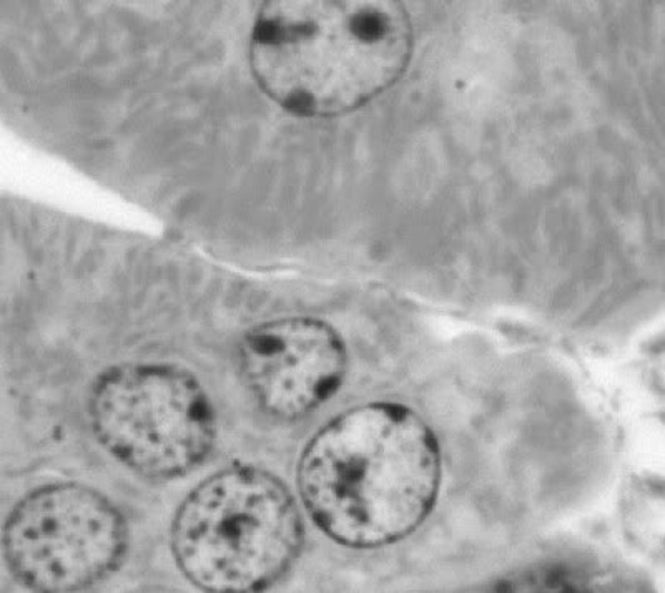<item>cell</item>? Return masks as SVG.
Segmentation results:
<instances>
[{"label": "cell", "instance_id": "obj_5", "mask_svg": "<svg viewBox=\"0 0 665 593\" xmlns=\"http://www.w3.org/2000/svg\"><path fill=\"white\" fill-rule=\"evenodd\" d=\"M129 528L110 500L82 484L38 487L12 509L2 553L12 575L35 593H73L124 559Z\"/></svg>", "mask_w": 665, "mask_h": 593}, {"label": "cell", "instance_id": "obj_4", "mask_svg": "<svg viewBox=\"0 0 665 593\" xmlns=\"http://www.w3.org/2000/svg\"><path fill=\"white\" fill-rule=\"evenodd\" d=\"M98 444L127 469L168 480L212 454L217 416L197 377L168 364H125L102 374L88 404Z\"/></svg>", "mask_w": 665, "mask_h": 593}, {"label": "cell", "instance_id": "obj_7", "mask_svg": "<svg viewBox=\"0 0 665 593\" xmlns=\"http://www.w3.org/2000/svg\"><path fill=\"white\" fill-rule=\"evenodd\" d=\"M501 593H591L578 580L555 569H533L520 573L503 586Z\"/></svg>", "mask_w": 665, "mask_h": 593}, {"label": "cell", "instance_id": "obj_3", "mask_svg": "<svg viewBox=\"0 0 665 593\" xmlns=\"http://www.w3.org/2000/svg\"><path fill=\"white\" fill-rule=\"evenodd\" d=\"M182 573L207 593H257L295 562L303 544L299 505L260 467H225L201 480L172 522Z\"/></svg>", "mask_w": 665, "mask_h": 593}, {"label": "cell", "instance_id": "obj_1", "mask_svg": "<svg viewBox=\"0 0 665 593\" xmlns=\"http://www.w3.org/2000/svg\"><path fill=\"white\" fill-rule=\"evenodd\" d=\"M438 442L398 404L354 407L319 429L299 464L306 511L332 540L370 549L415 531L440 487Z\"/></svg>", "mask_w": 665, "mask_h": 593}, {"label": "cell", "instance_id": "obj_2", "mask_svg": "<svg viewBox=\"0 0 665 593\" xmlns=\"http://www.w3.org/2000/svg\"><path fill=\"white\" fill-rule=\"evenodd\" d=\"M411 50V22L398 2L275 0L258 12L249 63L281 107L329 117L385 92Z\"/></svg>", "mask_w": 665, "mask_h": 593}, {"label": "cell", "instance_id": "obj_6", "mask_svg": "<svg viewBox=\"0 0 665 593\" xmlns=\"http://www.w3.org/2000/svg\"><path fill=\"white\" fill-rule=\"evenodd\" d=\"M246 389L271 418L293 421L337 393L347 371L340 336L310 317L255 326L238 348Z\"/></svg>", "mask_w": 665, "mask_h": 593}]
</instances>
